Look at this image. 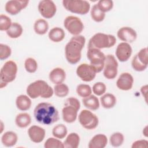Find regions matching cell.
Here are the masks:
<instances>
[{
    "mask_svg": "<svg viewBox=\"0 0 148 148\" xmlns=\"http://www.w3.org/2000/svg\"><path fill=\"white\" fill-rule=\"evenodd\" d=\"M35 120L42 125H50L59 120V113L56 107L48 102L38 104L34 111Z\"/></svg>",
    "mask_w": 148,
    "mask_h": 148,
    "instance_id": "1",
    "label": "cell"
},
{
    "mask_svg": "<svg viewBox=\"0 0 148 148\" xmlns=\"http://www.w3.org/2000/svg\"><path fill=\"white\" fill-rule=\"evenodd\" d=\"M86 39L83 35L73 36L65 47V58L71 64H76L81 59L82 50L84 46Z\"/></svg>",
    "mask_w": 148,
    "mask_h": 148,
    "instance_id": "2",
    "label": "cell"
},
{
    "mask_svg": "<svg viewBox=\"0 0 148 148\" xmlns=\"http://www.w3.org/2000/svg\"><path fill=\"white\" fill-rule=\"evenodd\" d=\"M28 96L32 99L39 97L43 98H49L54 94V90L45 81L38 80L29 84L27 88Z\"/></svg>",
    "mask_w": 148,
    "mask_h": 148,
    "instance_id": "3",
    "label": "cell"
},
{
    "mask_svg": "<svg viewBox=\"0 0 148 148\" xmlns=\"http://www.w3.org/2000/svg\"><path fill=\"white\" fill-rule=\"evenodd\" d=\"M116 43V39L114 35L97 33L93 35L89 40L88 49L95 48L101 49L113 47Z\"/></svg>",
    "mask_w": 148,
    "mask_h": 148,
    "instance_id": "4",
    "label": "cell"
},
{
    "mask_svg": "<svg viewBox=\"0 0 148 148\" xmlns=\"http://www.w3.org/2000/svg\"><path fill=\"white\" fill-rule=\"evenodd\" d=\"M87 57L90 62V65L97 73H99L103 70L106 56L101 50L95 48L88 49Z\"/></svg>",
    "mask_w": 148,
    "mask_h": 148,
    "instance_id": "5",
    "label": "cell"
},
{
    "mask_svg": "<svg viewBox=\"0 0 148 148\" xmlns=\"http://www.w3.org/2000/svg\"><path fill=\"white\" fill-rule=\"evenodd\" d=\"M62 5L66 10L82 15L87 14L90 9V4L87 1L64 0Z\"/></svg>",
    "mask_w": 148,
    "mask_h": 148,
    "instance_id": "6",
    "label": "cell"
},
{
    "mask_svg": "<svg viewBox=\"0 0 148 148\" xmlns=\"http://www.w3.org/2000/svg\"><path fill=\"white\" fill-rule=\"evenodd\" d=\"M17 73V66L15 62L13 61H6L0 71L1 81L6 83L13 82Z\"/></svg>",
    "mask_w": 148,
    "mask_h": 148,
    "instance_id": "7",
    "label": "cell"
},
{
    "mask_svg": "<svg viewBox=\"0 0 148 148\" xmlns=\"http://www.w3.org/2000/svg\"><path fill=\"white\" fill-rule=\"evenodd\" d=\"M79 121L82 126L87 130L95 129L98 125V117L91 111L84 109L79 115Z\"/></svg>",
    "mask_w": 148,
    "mask_h": 148,
    "instance_id": "8",
    "label": "cell"
},
{
    "mask_svg": "<svg viewBox=\"0 0 148 148\" xmlns=\"http://www.w3.org/2000/svg\"><path fill=\"white\" fill-rule=\"evenodd\" d=\"M64 26L66 29L74 36L79 35L84 29L82 20L77 17L69 16L64 21Z\"/></svg>",
    "mask_w": 148,
    "mask_h": 148,
    "instance_id": "9",
    "label": "cell"
},
{
    "mask_svg": "<svg viewBox=\"0 0 148 148\" xmlns=\"http://www.w3.org/2000/svg\"><path fill=\"white\" fill-rule=\"evenodd\" d=\"M148 65V53L147 48L142 49L134 57L131 65L132 68L138 72L145 71L147 68Z\"/></svg>",
    "mask_w": 148,
    "mask_h": 148,
    "instance_id": "10",
    "label": "cell"
},
{
    "mask_svg": "<svg viewBox=\"0 0 148 148\" xmlns=\"http://www.w3.org/2000/svg\"><path fill=\"white\" fill-rule=\"evenodd\" d=\"M118 62L114 57L112 54H108L105 57L103 76L108 79H113L117 75Z\"/></svg>",
    "mask_w": 148,
    "mask_h": 148,
    "instance_id": "11",
    "label": "cell"
},
{
    "mask_svg": "<svg viewBox=\"0 0 148 148\" xmlns=\"http://www.w3.org/2000/svg\"><path fill=\"white\" fill-rule=\"evenodd\" d=\"M38 9L42 16L45 18H52L57 11L56 4L51 0L40 1L38 4Z\"/></svg>",
    "mask_w": 148,
    "mask_h": 148,
    "instance_id": "12",
    "label": "cell"
},
{
    "mask_svg": "<svg viewBox=\"0 0 148 148\" xmlns=\"http://www.w3.org/2000/svg\"><path fill=\"white\" fill-rule=\"evenodd\" d=\"M97 72L94 69L87 64H82L76 69L77 76L83 82H88L93 80L96 76Z\"/></svg>",
    "mask_w": 148,
    "mask_h": 148,
    "instance_id": "13",
    "label": "cell"
},
{
    "mask_svg": "<svg viewBox=\"0 0 148 148\" xmlns=\"http://www.w3.org/2000/svg\"><path fill=\"white\" fill-rule=\"evenodd\" d=\"M29 3V1L11 0L8 1L5 6V10L11 15H16L21 10L25 8Z\"/></svg>",
    "mask_w": 148,
    "mask_h": 148,
    "instance_id": "14",
    "label": "cell"
},
{
    "mask_svg": "<svg viewBox=\"0 0 148 148\" xmlns=\"http://www.w3.org/2000/svg\"><path fill=\"white\" fill-rule=\"evenodd\" d=\"M132 49L130 45L126 42H121L118 45L116 50V56L120 62H125L130 58Z\"/></svg>",
    "mask_w": 148,
    "mask_h": 148,
    "instance_id": "15",
    "label": "cell"
},
{
    "mask_svg": "<svg viewBox=\"0 0 148 148\" xmlns=\"http://www.w3.org/2000/svg\"><path fill=\"white\" fill-rule=\"evenodd\" d=\"M117 35L120 40L128 43L134 42L137 38L136 31L130 27H123L120 28L117 32Z\"/></svg>",
    "mask_w": 148,
    "mask_h": 148,
    "instance_id": "16",
    "label": "cell"
},
{
    "mask_svg": "<svg viewBox=\"0 0 148 148\" xmlns=\"http://www.w3.org/2000/svg\"><path fill=\"white\" fill-rule=\"evenodd\" d=\"M134 83V78L128 72L121 73L119 77L116 86L118 88L123 91H128L132 88Z\"/></svg>",
    "mask_w": 148,
    "mask_h": 148,
    "instance_id": "17",
    "label": "cell"
},
{
    "mask_svg": "<svg viewBox=\"0 0 148 148\" xmlns=\"http://www.w3.org/2000/svg\"><path fill=\"white\" fill-rule=\"evenodd\" d=\"M29 139L34 143H39L42 142L45 137L46 131L44 128L38 126L32 125L28 130Z\"/></svg>",
    "mask_w": 148,
    "mask_h": 148,
    "instance_id": "18",
    "label": "cell"
},
{
    "mask_svg": "<svg viewBox=\"0 0 148 148\" xmlns=\"http://www.w3.org/2000/svg\"><path fill=\"white\" fill-rule=\"evenodd\" d=\"M78 110L71 105H64L62 110L63 120L67 123L75 121L77 116Z\"/></svg>",
    "mask_w": 148,
    "mask_h": 148,
    "instance_id": "19",
    "label": "cell"
},
{
    "mask_svg": "<svg viewBox=\"0 0 148 148\" xmlns=\"http://www.w3.org/2000/svg\"><path fill=\"white\" fill-rule=\"evenodd\" d=\"M65 72L61 68H56L53 69L49 73L50 80L55 84L62 83L65 80Z\"/></svg>",
    "mask_w": 148,
    "mask_h": 148,
    "instance_id": "20",
    "label": "cell"
},
{
    "mask_svg": "<svg viewBox=\"0 0 148 148\" xmlns=\"http://www.w3.org/2000/svg\"><path fill=\"white\" fill-rule=\"evenodd\" d=\"M108 143V138L104 134H99L94 136L88 143L89 148H104Z\"/></svg>",
    "mask_w": 148,
    "mask_h": 148,
    "instance_id": "21",
    "label": "cell"
},
{
    "mask_svg": "<svg viewBox=\"0 0 148 148\" xmlns=\"http://www.w3.org/2000/svg\"><path fill=\"white\" fill-rule=\"evenodd\" d=\"M18 137L17 134L13 131H7L3 134L1 141L6 147H12L14 146L17 142Z\"/></svg>",
    "mask_w": 148,
    "mask_h": 148,
    "instance_id": "22",
    "label": "cell"
},
{
    "mask_svg": "<svg viewBox=\"0 0 148 148\" xmlns=\"http://www.w3.org/2000/svg\"><path fill=\"white\" fill-rule=\"evenodd\" d=\"M31 99L29 97L25 95H20L16 99V106L21 111L28 110L31 108Z\"/></svg>",
    "mask_w": 148,
    "mask_h": 148,
    "instance_id": "23",
    "label": "cell"
},
{
    "mask_svg": "<svg viewBox=\"0 0 148 148\" xmlns=\"http://www.w3.org/2000/svg\"><path fill=\"white\" fill-rule=\"evenodd\" d=\"M84 106L88 109L96 110L99 108V102L98 98L94 95H90L83 98L82 100Z\"/></svg>",
    "mask_w": 148,
    "mask_h": 148,
    "instance_id": "24",
    "label": "cell"
},
{
    "mask_svg": "<svg viewBox=\"0 0 148 148\" xmlns=\"http://www.w3.org/2000/svg\"><path fill=\"white\" fill-rule=\"evenodd\" d=\"M49 38L52 42H60L62 41L65 36L63 29L60 27H54L49 32Z\"/></svg>",
    "mask_w": 148,
    "mask_h": 148,
    "instance_id": "25",
    "label": "cell"
},
{
    "mask_svg": "<svg viewBox=\"0 0 148 148\" xmlns=\"http://www.w3.org/2000/svg\"><path fill=\"white\" fill-rule=\"evenodd\" d=\"M80 143V137L77 133L72 132L66 137L64 142V147L77 148Z\"/></svg>",
    "mask_w": 148,
    "mask_h": 148,
    "instance_id": "26",
    "label": "cell"
},
{
    "mask_svg": "<svg viewBox=\"0 0 148 148\" xmlns=\"http://www.w3.org/2000/svg\"><path fill=\"white\" fill-rule=\"evenodd\" d=\"M100 101L103 108L110 109L113 108L116 105V98L112 94L106 93L101 97Z\"/></svg>",
    "mask_w": 148,
    "mask_h": 148,
    "instance_id": "27",
    "label": "cell"
},
{
    "mask_svg": "<svg viewBox=\"0 0 148 148\" xmlns=\"http://www.w3.org/2000/svg\"><path fill=\"white\" fill-rule=\"evenodd\" d=\"M15 123L20 128H25L31 123V117L27 113H21L17 115L15 119Z\"/></svg>",
    "mask_w": 148,
    "mask_h": 148,
    "instance_id": "28",
    "label": "cell"
},
{
    "mask_svg": "<svg viewBox=\"0 0 148 148\" xmlns=\"http://www.w3.org/2000/svg\"><path fill=\"white\" fill-rule=\"evenodd\" d=\"M34 29L36 34L38 35H44L49 29L48 23L44 19L39 18L35 21Z\"/></svg>",
    "mask_w": 148,
    "mask_h": 148,
    "instance_id": "29",
    "label": "cell"
},
{
    "mask_svg": "<svg viewBox=\"0 0 148 148\" xmlns=\"http://www.w3.org/2000/svg\"><path fill=\"white\" fill-rule=\"evenodd\" d=\"M23 29L22 26L18 23H12L9 29L6 31L7 35L12 39H16L20 37Z\"/></svg>",
    "mask_w": 148,
    "mask_h": 148,
    "instance_id": "30",
    "label": "cell"
},
{
    "mask_svg": "<svg viewBox=\"0 0 148 148\" xmlns=\"http://www.w3.org/2000/svg\"><path fill=\"white\" fill-rule=\"evenodd\" d=\"M68 130L66 127L62 124H57L56 125L52 130V134L56 138L58 139H63L67 135Z\"/></svg>",
    "mask_w": 148,
    "mask_h": 148,
    "instance_id": "31",
    "label": "cell"
},
{
    "mask_svg": "<svg viewBox=\"0 0 148 148\" xmlns=\"http://www.w3.org/2000/svg\"><path fill=\"white\" fill-rule=\"evenodd\" d=\"M91 17L95 22H101L105 17V13L102 12L97 6V4L92 6L91 9Z\"/></svg>",
    "mask_w": 148,
    "mask_h": 148,
    "instance_id": "32",
    "label": "cell"
},
{
    "mask_svg": "<svg viewBox=\"0 0 148 148\" xmlns=\"http://www.w3.org/2000/svg\"><path fill=\"white\" fill-rule=\"evenodd\" d=\"M54 94L60 98H63L68 95L69 93V88L67 85L64 83L56 84L54 87Z\"/></svg>",
    "mask_w": 148,
    "mask_h": 148,
    "instance_id": "33",
    "label": "cell"
},
{
    "mask_svg": "<svg viewBox=\"0 0 148 148\" xmlns=\"http://www.w3.org/2000/svg\"><path fill=\"white\" fill-rule=\"evenodd\" d=\"M124 140V135L120 132H114L110 137V145L113 147H119L122 145Z\"/></svg>",
    "mask_w": 148,
    "mask_h": 148,
    "instance_id": "34",
    "label": "cell"
},
{
    "mask_svg": "<svg viewBox=\"0 0 148 148\" xmlns=\"http://www.w3.org/2000/svg\"><path fill=\"white\" fill-rule=\"evenodd\" d=\"M76 92L79 96L85 98L91 95L92 90L89 85L86 84H79L76 87Z\"/></svg>",
    "mask_w": 148,
    "mask_h": 148,
    "instance_id": "35",
    "label": "cell"
},
{
    "mask_svg": "<svg viewBox=\"0 0 148 148\" xmlns=\"http://www.w3.org/2000/svg\"><path fill=\"white\" fill-rule=\"evenodd\" d=\"M45 148H64V143L54 138H48L44 144Z\"/></svg>",
    "mask_w": 148,
    "mask_h": 148,
    "instance_id": "36",
    "label": "cell"
},
{
    "mask_svg": "<svg viewBox=\"0 0 148 148\" xmlns=\"http://www.w3.org/2000/svg\"><path fill=\"white\" fill-rule=\"evenodd\" d=\"M24 67L28 73H34L38 69V64L36 60L33 58H28L24 62Z\"/></svg>",
    "mask_w": 148,
    "mask_h": 148,
    "instance_id": "37",
    "label": "cell"
},
{
    "mask_svg": "<svg viewBox=\"0 0 148 148\" xmlns=\"http://www.w3.org/2000/svg\"><path fill=\"white\" fill-rule=\"evenodd\" d=\"M98 8L105 13L111 10L113 7V2L110 0H100L97 3Z\"/></svg>",
    "mask_w": 148,
    "mask_h": 148,
    "instance_id": "38",
    "label": "cell"
},
{
    "mask_svg": "<svg viewBox=\"0 0 148 148\" xmlns=\"http://www.w3.org/2000/svg\"><path fill=\"white\" fill-rule=\"evenodd\" d=\"M12 23L11 19L6 15H0V30L8 31Z\"/></svg>",
    "mask_w": 148,
    "mask_h": 148,
    "instance_id": "39",
    "label": "cell"
},
{
    "mask_svg": "<svg viewBox=\"0 0 148 148\" xmlns=\"http://www.w3.org/2000/svg\"><path fill=\"white\" fill-rule=\"evenodd\" d=\"M106 85L102 82L95 83L92 86V91L97 96L103 95L106 92Z\"/></svg>",
    "mask_w": 148,
    "mask_h": 148,
    "instance_id": "40",
    "label": "cell"
},
{
    "mask_svg": "<svg viewBox=\"0 0 148 148\" xmlns=\"http://www.w3.org/2000/svg\"><path fill=\"white\" fill-rule=\"evenodd\" d=\"M12 50L10 47L5 44H0V60H3L10 56Z\"/></svg>",
    "mask_w": 148,
    "mask_h": 148,
    "instance_id": "41",
    "label": "cell"
},
{
    "mask_svg": "<svg viewBox=\"0 0 148 148\" xmlns=\"http://www.w3.org/2000/svg\"><path fill=\"white\" fill-rule=\"evenodd\" d=\"M64 105H71L75 108H76L78 110L80 109V103L79 101L74 97H70L66 99L65 102L64 103Z\"/></svg>",
    "mask_w": 148,
    "mask_h": 148,
    "instance_id": "42",
    "label": "cell"
},
{
    "mask_svg": "<svg viewBox=\"0 0 148 148\" xmlns=\"http://www.w3.org/2000/svg\"><path fill=\"white\" fill-rule=\"evenodd\" d=\"M148 146V141L145 140V139H142V140H138L135 141L131 147L132 148H146Z\"/></svg>",
    "mask_w": 148,
    "mask_h": 148,
    "instance_id": "43",
    "label": "cell"
},
{
    "mask_svg": "<svg viewBox=\"0 0 148 148\" xmlns=\"http://www.w3.org/2000/svg\"><path fill=\"white\" fill-rule=\"evenodd\" d=\"M140 92L145 99V101L147 102V86L145 85L141 87Z\"/></svg>",
    "mask_w": 148,
    "mask_h": 148,
    "instance_id": "44",
    "label": "cell"
},
{
    "mask_svg": "<svg viewBox=\"0 0 148 148\" xmlns=\"http://www.w3.org/2000/svg\"><path fill=\"white\" fill-rule=\"evenodd\" d=\"M147 127L146 126L144 128H143V135L145 136H147Z\"/></svg>",
    "mask_w": 148,
    "mask_h": 148,
    "instance_id": "45",
    "label": "cell"
},
{
    "mask_svg": "<svg viewBox=\"0 0 148 148\" xmlns=\"http://www.w3.org/2000/svg\"><path fill=\"white\" fill-rule=\"evenodd\" d=\"M7 84H8V83H5L1 81V83H0V87H1V88H3L7 86Z\"/></svg>",
    "mask_w": 148,
    "mask_h": 148,
    "instance_id": "46",
    "label": "cell"
},
{
    "mask_svg": "<svg viewBox=\"0 0 148 148\" xmlns=\"http://www.w3.org/2000/svg\"><path fill=\"white\" fill-rule=\"evenodd\" d=\"M3 122L1 121V131H0L1 133H2V131H3Z\"/></svg>",
    "mask_w": 148,
    "mask_h": 148,
    "instance_id": "47",
    "label": "cell"
}]
</instances>
